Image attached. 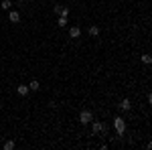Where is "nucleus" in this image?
<instances>
[{"label":"nucleus","mask_w":152,"mask_h":150,"mask_svg":"<svg viewBox=\"0 0 152 150\" xmlns=\"http://www.w3.org/2000/svg\"><path fill=\"white\" fill-rule=\"evenodd\" d=\"M114 128H116V132L120 136H124V132H126V122H124V118L116 116V118H114Z\"/></svg>","instance_id":"f257e3e1"},{"label":"nucleus","mask_w":152,"mask_h":150,"mask_svg":"<svg viewBox=\"0 0 152 150\" xmlns=\"http://www.w3.org/2000/svg\"><path fill=\"white\" fill-rule=\"evenodd\" d=\"M91 120H94V114H91L89 110H83L81 114H79V122H81V124H89Z\"/></svg>","instance_id":"f03ea898"},{"label":"nucleus","mask_w":152,"mask_h":150,"mask_svg":"<svg viewBox=\"0 0 152 150\" xmlns=\"http://www.w3.org/2000/svg\"><path fill=\"white\" fill-rule=\"evenodd\" d=\"M8 20L10 23H20V14L16 10H8Z\"/></svg>","instance_id":"7ed1b4c3"},{"label":"nucleus","mask_w":152,"mask_h":150,"mask_svg":"<svg viewBox=\"0 0 152 150\" xmlns=\"http://www.w3.org/2000/svg\"><path fill=\"white\" fill-rule=\"evenodd\" d=\"M69 37L71 39H79V37H81V29H79V26H71L69 29Z\"/></svg>","instance_id":"20e7f679"},{"label":"nucleus","mask_w":152,"mask_h":150,"mask_svg":"<svg viewBox=\"0 0 152 150\" xmlns=\"http://www.w3.org/2000/svg\"><path fill=\"white\" fill-rule=\"evenodd\" d=\"M53 10L57 12L59 16H67V14H69V8H67V6H55Z\"/></svg>","instance_id":"39448f33"},{"label":"nucleus","mask_w":152,"mask_h":150,"mask_svg":"<svg viewBox=\"0 0 152 150\" xmlns=\"http://www.w3.org/2000/svg\"><path fill=\"white\" fill-rule=\"evenodd\" d=\"M118 108H120V110H122V112H128L130 108H132V104H130V100H122V102H120V105H118Z\"/></svg>","instance_id":"423d86ee"},{"label":"nucleus","mask_w":152,"mask_h":150,"mask_svg":"<svg viewBox=\"0 0 152 150\" xmlns=\"http://www.w3.org/2000/svg\"><path fill=\"white\" fill-rule=\"evenodd\" d=\"M104 124H102V122H94V126H91V130H94V134H99V132H102V130H104Z\"/></svg>","instance_id":"0eeeda50"},{"label":"nucleus","mask_w":152,"mask_h":150,"mask_svg":"<svg viewBox=\"0 0 152 150\" xmlns=\"http://www.w3.org/2000/svg\"><path fill=\"white\" fill-rule=\"evenodd\" d=\"M28 89H31V91H39V89H41V83H39L37 79H33L31 83H28Z\"/></svg>","instance_id":"6e6552de"},{"label":"nucleus","mask_w":152,"mask_h":150,"mask_svg":"<svg viewBox=\"0 0 152 150\" xmlns=\"http://www.w3.org/2000/svg\"><path fill=\"white\" fill-rule=\"evenodd\" d=\"M97 35H99V26L91 24V26H89V37H97Z\"/></svg>","instance_id":"1a4fd4ad"},{"label":"nucleus","mask_w":152,"mask_h":150,"mask_svg":"<svg viewBox=\"0 0 152 150\" xmlns=\"http://www.w3.org/2000/svg\"><path fill=\"white\" fill-rule=\"evenodd\" d=\"M16 91H18V95H26L31 89H28V85H18V89H16Z\"/></svg>","instance_id":"9d476101"},{"label":"nucleus","mask_w":152,"mask_h":150,"mask_svg":"<svg viewBox=\"0 0 152 150\" xmlns=\"http://www.w3.org/2000/svg\"><path fill=\"white\" fill-rule=\"evenodd\" d=\"M10 6H12L10 0H2V4H0V8H2V10H10Z\"/></svg>","instance_id":"9b49d317"},{"label":"nucleus","mask_w":152,"mask_h":150,"mask_svg":"<svg viewBox=\"0 0 152 150\" xmlns=\"http://www.w3.org/2000/svg\"><path fill=\"white\" fill-rule=\"evenodd\" d=\"M69 20H67V16H59V26H67Z\"/></svg>","instance_id":"f8f14e48"},{"label":"nucleus","mask_w":152,"mask_h":150,"mask_svg":"<svg viewBox=\"0 0 152 150\" xmlns=\"http://www.w3.org/2000/svg\"><path fill=\"white\" fill-rule=\"evenodd\" d=\"M14 148V142H12V140H6V142H4V150H12Z\"/></svg>","instance_id":"ddd939ff"},{"label":"nucleus","mask_w":152,"mask_h":150,"mask_svg":"<svg viewBox=\"0 0 152 150\" xmlns=\"http://www.w3.org/2000/svg\"><path fill=\"white\" fill-rule=\"evenodd\" d=\"M142 61H144L146 65H150V63H152V57L148 55V53H146V55H142Z\"/></svg>","instance_id":"4468645a"}]
</instances>
